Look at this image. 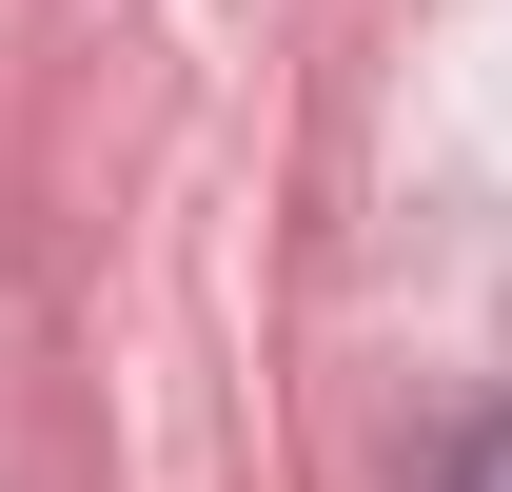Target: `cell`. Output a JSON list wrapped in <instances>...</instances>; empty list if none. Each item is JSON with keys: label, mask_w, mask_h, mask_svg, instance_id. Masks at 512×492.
Segmentation results:
<instances>
[{"label": "cell", "mask_w": 512, "mask_h": 492, "mask_svg": "<svg viewBox=\"0 0 512 492\" xmlns=\"http://www.w3.org/2000/svg\"><path fill=\"white\" fill-rule=\"evenodd\" d=\"M473 492H512V433H493V453H473Z\"/></svg>", "instance_id": "6da1fadb"}]
</instances>
